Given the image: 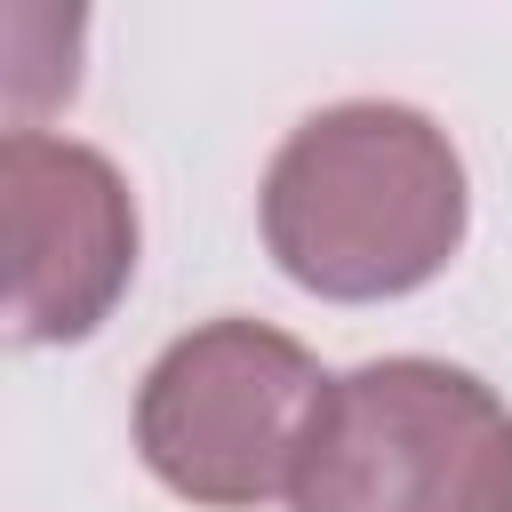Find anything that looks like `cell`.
Segmentation results:
<instances>
[{
	"instance_id": "6da1fadb",
	"label": "cell",
	"mask_w": 512,
	"mask_h": 512,
	"mask_svg": "<svg viewBox=\"0 0 512 512\" xmlns=\"http://www.w3.org/2000/svg\"><path fill=\"white\" fill-rule=\"evenodd\" d=\"M256 224L304 296L392 304L448 272L472 224V192L432 112L352 96L288 128L264 168Z\"/></svg>"
},
{
	"instance_id": "7a4b0ae2",
	"label": "cell",
	"mask_w": 512,
	"mask_h": 512,
	"mask_svg": "<svg viewBox=\"0 0 512 512\" xmlns=\"http://www.w3.org/2000/svg\"><path fill=\"white\" fill-rule=\"evenodd\" d=\"M288 512H512V416L456 360H360L312 416Z\"/></svg>"
},
{
	"instance_id": "3957f363",
	"label": "cell",
	"mask_w": 512,
	"mask_h": 512,
	"mask_svg": "<svg viewBox=\"0 0 512 512\" xmlns=\"http://www.w3.org/2000/svg\"><path fill=\"white\" fill-rule=\"evenodd\" d=\"M336 376L264 320L184 328L136 384V456L144 472L208 512H256L296 488L312 416Z\"/></svg>"
},
{
	"instance_id": "277c9868",
	"label": "cell",
	"mask_w": 512,
	"mask_h": 512,
	"mask_svg": "<svg viewBox=\"0 0 512 512\" xmlns=\"http://www.w3.org/2000/svg\"><path fill=\"white\" fill-rule=\"evenodd\" d=\"M0 216H8V336L16 344L96 336L136 280L128 176L96 144H72L48 128H8Z\"/></svg>"
}]
</instances>
